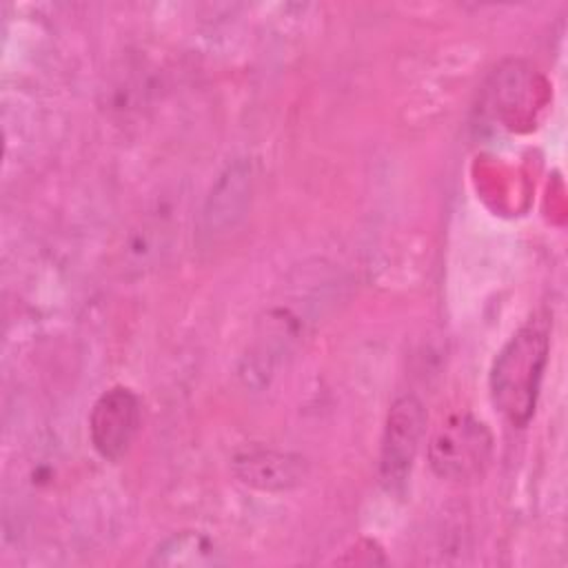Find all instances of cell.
<instances>
[{"label": "cell", "instance_id": "cell-1", "mask_svg": "<svg viewBox=\"0 0 568 568\" xmlns=\"http://www.w3.org/2000/svg\"><path fill=\"white\" fill-rule=\"evenodd\" d=\"M548 351V328L530 320L504 344L493 362L490 397L513 426H526L535 413Z\"/></svg>", "mask_w": 568, "mask_h": 568}, {"label": "cell", "instance_id": "cell-2", "mask_svg": "<svg viewBox=\"0 0 568 568\" xmlns=\"http://www.w3.org/2000/svg\"><path fill=\"white\" fill-rule=\"evenodd\" d=\"M493 455V435L488 426L468 415H450L439 424L428 444V464L433 473L448 481H470L484 475Z\"/></svg>", "mask_w": 568, "mask_h": 568}, {"label": "cell", "instance_id": "cell-3", "mask_svg": "<svg viewBox=\"0 0 568 568\" xmlns=\"http://www.w3.org/2000/svg\"><path fill=\"white\" fill-rule=\"evenodd\" d=\"M426 428V408L415 395L390 404L379 446V479L388 490L404 488Z\"/></svg>", "mask_w": 568, "mask_h": 568}, {"label": "cell", "instance_id": "cell-4", "mask_svg": "<svg viewBox=\"0 0 568 568\" xmlns=\"http://www.w3.org/2000/svg\"><path fill=\"white\" fill-rule=\"evenodd\" d=\"M142 426L140 397L126 386L104 390L89 413V439L106 462L122 459Z\"/></svg>", "mask_w": 568, "mask_h": 568}, {"label": "cell", "instance_id": "cell-5", "mask_svg": "<svg viewBox=\"0 0 568 568\" xmlns=\"http://www.w3.org/2000/svg\"><path fill=\"white\" fill-rule=\"evenodd\" d=\"M251 164L237 160L229 164L217 182L213 184L209 197L204 200L200 215V235L206 242H217L229 237L246 217L251 206Z\"/></svg>", "mask_w": 568, "mask_h": 568}, {"label": "cell", "instance_id": "cell-6", "mask_svg": "<svg viewBox=\"0 0 568 568\" xmlns=\"http://www.w3.org/2000/svg\"><path fill=\"white\" fill-rule=\"evenodd\" d=\"M233 473L237 479L262 493H282L300 486L308 475V464L302 455L251 448L233 457Z\"/></svg>", "mask_w": 568, "mask_h": 568}, {"label": "cell", "instance_id": "cell-7", "mask_svg": "<svg viewBox=\"0 0 568 568\" xmlns=\"http://www.w3.org/2000/svg\"><path fill=\"white\" fill-rule=\"evenodd\" d=\"M151 566H184V568H209L224 564L222 550L211 537L197 530H182L160 541L149 559Z\"/></svg>", "mask_w": 568, "mask_h": 568}]
</instances>
